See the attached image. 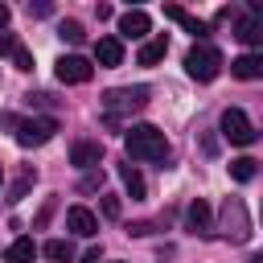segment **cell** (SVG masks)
I'll use <instances>...</instances> for the list:
<instances>
[{
    "instance_id": "cell-1",
    "label": "cell",
    "mask_w": 263,
    "mask_h": 263,
    "mask_svg": "<svg viewBox=\"0 0 263 263\" xmlns=\"http://www.w3.org/2000/svg\"><path fill=\"white\" fill-rule=\"evenodd\" d=\"M123 144H127V156H132V160H164V156H168V140H164V132L152 127V123H136V127L123 136Z\"/></svg>"
},
{
    "instance_id": "cell-2",
    "label": "cell",
    "mask_w": 263,
    "mask_h": 263,
    "mask_svg": "<svg viewBox=\"0 0 263 263\" xmlns=\"http://www.w3.org/2000/svg\"><path fill=\"white\" fill-rule=\"evenodd\" d=\"M218 230H222L230 242H247V238H251V214H247L242 197H226V201H222Z\"/></svg>"
},
{
    "instance_id": "cell-3",
    "label": "cell",
    "mask_w": 263,
    "mask_h": 263,
    "mask_svg": "<svg viewBox=\"0 0 263 263\" xmlns=\"http://www.w3.org/2000/svg\"><path fill=\"white\" fill-rule=\"evenodd\" d=\"M218 70H222V53H218L214 45H193V49L185 53V74H189L193 82H214Z\"/></svg>"
},
{
    "instance_id": "cell-4",
    "label": "cell",
    "mask_w": 263,
    "mask_h": 263,
    "mask_svg": "<svg viewBox=\"0 0 263 263\" xmlns=\"http://www.w3.org/2000/svg\"><path fill=\"white\" fill-rule=\"evenodd\" d=\"M148 95H152L148 86H115L103 95V111H107V119H115L123 111H140V107H148Z\"/></svg>"
},
{
    "instance_id": "cell-5",
    "label": "cell",
    "mask_w": 263,
    "mask_h": 263,
    "mask_svg": "<svg viewBox=\"0 0 263 263\" xmlns=\"http://www.w3.org/2000/svg\"><path fill=\"white\" fill-rule=\"evenodd\" d=\"M58 132V119H21L16 123V144L21 148H37V144H49Z\"/></svg>"
},
{
    "instance_id": "cell-6",
    "label": "cell",
    "mask_w": 263,
    "mask_h": 263,
    "mask_svg": "<svg viewBox=\"0 0 263 263\" xmlns=\"http://www.w3.org/2000/svg\"><path fill=\"white\" fill-rule=\"evenodd\" d=\"M222 136H226L230 144H251V140H255V127H251L247 111L226 107V111H222Z\"/></svg>"
},
{
    "instance_id": "cell-7",
    "label": "cell",
    "mask_w": 263,
    "mask_h": 263,
    "mask_svg": "<svg viewBox=\"0 0 263 263\" xmlns=\"http://www.w3.org/2000/svg\"><path fill=\"white\" fill-rule=\"evenodd\" d=\"M90 74H95V66L86 58H78V53L58 58V82H90Z\"/></svg>"
},
{
    "instance_id": "cell-8",
    "label": "cell",
    "mask_w": 263,
    "mask_h": 263,
    "mask_svg": "<svg viewBox=\"0 0 263 263\" xmlns=\"http://www.w3.org/2000/svg\"><path fill=\"white\" fill-rule=\"evenodd\" d=\"M148 29H152V21H148V12H144V8H127V12L119 16V33H123V37H132V41L148 37Z\"/></svg>"
},
{
    "instance_id": "cell-9",
    "label": "cell",
    "mask_w": 263,
    "mask_h": 263,
    "mask_svg": "<svg viewBox=\"0 0 263 263\" xmlns=\"http://www.w3.org/2000/svg\"><path fill=\"white\" fill-rule=\"evenodd\" d=\"M99 160H103V144L99 140H78L70 148V164H78V168H99Z\"/></svg>"
},
{
    "instance_id": "cell-10",
    "label": "cell",
    "mask_w": 263,
    "mask_h": 263,
    "mask_svg": "<svg viewBox=\"0 0 263 263\" xmlns=\"http://www.w3.org/2000/svg\"><path fill=\"white\" fill-rule=\"evenodd\" d=\"M66 226L74 230V234H82V238H90L95 230H99V218L86 210V205H70L66 210Z\"/></svg>"
},
{
    "instance_id": "cell-11",
    "label": "cell",
    "mask_w": 263,
    "mask_h": 263,
    "mask_svg": "<svg viewBox=\"0 0 263 263\" xmlns=\"http://www.w3.org/2000/svg\"><path fill=\"white\" fill-rule=\"evenodd\" d=\"M230 74L242 78V82L263 78V53H242V58H234V62H230Z\"/></svg>"
},
{
    "instance_id": "cell-12",
    "label": "cell",
    "mask_w": 263,
    "mask_h": 263,
    "mask_svg": "<svg viewBox=\"0 0 263 263\" xmlns=\"http://www.w3.org/2000/svg\"><path fill=\"white\" fill-rule=\"evenodd\" d=\"M95 58H99V66H119L123 62V41L119 37H99Z\"/></svg>"
},
{
    "instance_id": "cell-13",
    "label": "cell",
    "mask_w": 263,
    "mask_h": 263,
    "mask_svg": "<svg viewBox=\"0 0 263 263\" xmlns=\"http://www.w3.org/2000/svg\"><path fill=\"white\" fill-rule=\"evenodd\" d=\"M185 218H189V230H193V234H210V230H214V214H210V205H205L201 197L189 205Z\"/></svg>"
},
{
    "instance_id": "cell-14",
    "label": "cell",
    "mask_w": 263,
    "mask_h": 263,
    "mask_svg": "<svg viewBox=\"0 0 263 263\" xmlns=\"http://www.w3.org/2000/svg\"><path fill=\"white\" fill-rule=\"evenodd\" d=\"M164 53H168V37H152L140 45V66H156V62H164Z\"/></svg>"
},
{
    "instance_id": "cell-15",
    "label": "cell",
    "mask_w": 263,
    "mask_h": 263,
    "mask_svg": "<svg viewBox=\"0 0 263 263\" xmlns=\"http://www.w3.org/2000/svg\"><path fill=\"white\" fill-rule=\"evenodd\" d=\"M33 255H37V242H33V238H12L8 251H4L8 263H33Z\"/></svg>"
},
{
    "instance_id": "cell-16",
    "label": "cell",
    "mask_w": 263,
    "mask_h": 263,
    "mask_svg": "<svg viewBox=\"0 0 263 263\" xmlns=\"http://www.w3.org/2000/svg\"><path fill=\"white\" fill-rule=\"evenodd\" d=\"M234 37H238L242 45H263V21H255V16L238 21V25H234Z\"/></svg>"
},
{
    "instance_id": "cell-17",
    "label": "cell",
    "mask_w": 263,
    "mask_h": 263,
    "mask_svg": "<svg viewBox=\"0 0 263 263\" xmlns=\"http://www.w3.org/2000/svg\"><path fill=\"white\" fill-rule=\"evenodd\" d=\"M164 16H168V21H177V25H185V29H189V33H197V37L205 33V21L189 16V12L181 8V4H164Z\"/></svg>"
},
{
    "instance_id": "cell-18",
    "label": "cell",
    "mask_w": 263,
    "mask_h": 263,
    "mask_svg": "<svg viewBox=\"0 0 263 263\" xmlns=\"http://www.w3.org/2000/svg\"><path fill=\"white\" fill-rule=\"evenodd\" d=\"M33 181H37V168H21V173H16V181L8 185V197H4V201H12V205H16V201L33 189Z\"/></svg>"
},
{
    "instance_id": "cell-19",
    "label": "cell",
    "mask_w": 263,
    "mask_h": 263,
    "mask_svg": "<svg viewBox=\"0 0 263 263\" xmlns=\"http://www.w3.org/2000/svg\"><path fill=\"white\" fill-rule=\"evenodd\" d=\"M41 251H45V259H53V263H70V259H74V247H70L66 238H49Z\"/></svg>"
},
{
    "instance_id": "cell-20",
    "label": "cell",
    "mask_w": 263,
    "mask_h": 263,
    "mask_svg": "<svg viewBox=\"0 0 263 263\" xmlns=\"http://www.w3.org/2000/svg\"><path fill=\"white\" fill-rule=\"evenodd\" d=\"M259 173V160H251V156H238V160H230V177L234 181H251Z\"/></svg>"
},
{
    "instance_id": "cell-21",
    "label": "cell",
    "mask_w": 263,
    "mask_h": 263,
    "mask_svg": "<svg viewBox=\"0 0 263 263\" xmlns=\"http://www.w3.org/2000/svg\"><path fill=\"white\" fill-rule=\"evenodd\" d=\"M123 185H127V193H132V201H140L148 189H144V177L132 168V164H123Z\"/></svg>"
},
{
    "instance_id": "cell-22",
    "label": "cell",
    "mask_w": 263,
    "mask_h": 263,
    "mask_svg": "<svg viewBox=\"0 0 263 263\" xmlns=\"http://www.w3.org/2000/svg\"><path fill=\"white\" fill-rule=\"evenodd\" d=\"M58 37H62V41H70V45H78L86 33H82V25H78V21H62V25H58Z\"/></svg>"
},
{
    "instance_id": "cell-23",
    "label": "cell",
    "mask_w": 263,
    "mask_h": 263,
    "mask_svg": "<svg viewBox=\"0 0 263 263\" xmlns=\"http://www.w3.org/2000/svg\"><path fill=\"white\" fill-rule=\"evenodd\" d=\"M12 66H16V70H33V53H29L25 45H16V53H12Z\"/></svg>"
},
{
    "instance_id": "cell-24",
    "label": "cell",
    "mask_w": 263,
    "mask_h": 263,
    "mask_svg": "<svg viewBox=\"0 0 263 263\" xmlns=\"http://www.w3.org/2000/svg\"><path fill=\"white\" fill-rule=\"evenodd\" d=\"M99 185H103V173H99V168H90V173L78 181V189H82V193H90V189H99Z\"/></svg>"
},
{
    "instance_id": "cell-25",
    "label": "cell",
    "mask_w": 263,
    "mask_h": 263,
    "mask_svg": "<svg viewBox=\"0 0 263 263\" xmlns=\"http://www.w3.org/2000/svg\"><path fill=\"white\" fill-rule=\"evenodd\" d=\"M16 53V37L12 33H0V58H12Z\"/></svg>"
},
{
    "instance_id": "cell-26",
    "label": "cell",
    "mask_w": 263,
    "mask_h": 263,
    "mask_svg": "<svg viewBox=\"0 0 263 263\" xmlns=\"http://www.w3.org/2000/svg\"><path fill=\"white\" fill-rule=\"evenodd\" d=\"M49 12H53V4H49V0H37V4L29 0V16H49Z\"/></svg>"
},
{
    "instance_id": "cell-27",
    "label": "cell",
    "mask_w": 263,
    "mask_h": 263,
    "mask_svg": "<svg viewBox=\"0 0 263 263\" xmlns=\"http://www.w3.org/2000/svg\"><path fill=\"white\" fill-rule=\"evenodd\" d=\"M103 214L107 218H119V197H103Z\"/></svg>"
},
{
    "instance_id": "cell-28",
    "label": "cell",
    "mask_w": 263,
    "mask_h": 263,
    "mask_svg": "<svg viewBox=\"0 0 263 263\" xmlns=\"http://www.w3.org/2000/svg\"><path fill=\"white\" fill-rule=\"evenodd\" d=\"M49 214H53V201H45V210L37 214V226H45V222H49Z\"/></svg>"
},
{
    "instance_id": "cell-29",
    "label": "cell",
    "mask_w": 263,
    "mask_h": 263,
    "mask_svg": "<svg viewBox=\"0 0 263 263\" xmlns=\"http://www.w3.org/2000/svg\"><path fill=\"white\" fill-rule=\"evenodd\" d=\"M82 263H99V247H95V251H86V255H82Z\"/></svg>"
},
{
    "instance_id": "cell-30",
    "label": "cell",
    "mask_w": 263,
    "mask_h": 263,
    "mask_svg": "<svg viewBox=\"0 0 263 263\" xmlns=\"http://www.w3.org/2000/svg\"><path fill=\"white\" fill-rule=\"evenodd\" d=\"M251 8H255V21H263V0H255Z\"/></svg>"
},
{
    "instance_id": "cell-31",
    "label": "cell",
    "mask_w": 263,
    "mask_h": 263,
    "mask_svg": "<svg viewBox=\"0 0 263 263\" xmlns=\"http://www.w3.org/2000/svg\"><path fill=\"white\" fill-rule=\"evenodd\" d=\"M8 25V4H0V29Z\"/></svg>"
},
{
    "instance_id": "cell-32",
    "label": "cell",
    "mask_w": 263,
    "mask_h": 263,
    "mask_svg": "<svg viewBox=\"0 0 263 263\" xmlns=\"http://www.w3.org/2000/svg\"><path fill=\"white\" fill-rule=\"evenodd\" d=\"M251 263H263V255H255V259H251Z\"/></svg>"
}]
</instances>
